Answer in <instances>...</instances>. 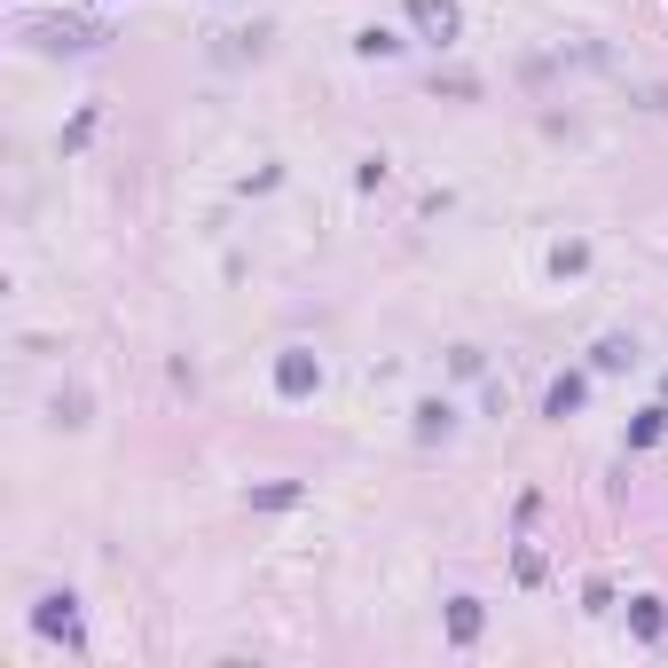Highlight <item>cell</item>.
<instances>
[{
    "label": "cell",
    "instance_id": "obj_12",
    "mask_svg": "<svg viewBox=\"0 0 668 668\" xmlns=\"http://www.w3.org/2000/svg\"><path fill=\"white\" fill-rule=\"evenodd\" d=\"M590 362H598V370H629V362H637V347H629V339H598V354H590Z\"/></svg>",
    "mask_w": 668,
    "mask_h": 668
},
{
    "label": "cell",
    "instance_id": "obj_2",
    "mask_svg": "<svg viewBox=\"0 0 668 668\" xmlns=\"http://www.w3.org/2000/svg\"><path fill=\"white\" fill-rule=\"evenodd\" d=\"M32 629L55 637V645H71V652L88 645V637H79V598H71V590H48V598L32 606Z\"/></svg>",
    "mask_w": 668,
    "mask_h": 668
},
{
    "label": "cell",
    "instance_id": "obj_3",
    "mask_svg": "<svg viewBox=\"0 0 668 668\" xmlns=\"http://www.w3.org/2000/svg\"><path fill=\"white\" fill-rule=\"evenodd\" d=\"M315 386H322V354H315V347H284V354H276V393H284V401H307Z\"/></svg>",
    "mask_w": 668,
    "mask_h": 668
},
{
    "label": "cell",
    "instance_id": "obj_1",
    "mask_svg": "<svg viewBox=\"0 0 668 668\" xmlns=\"http://www.w3.org/2000/svg\"><path fill=\"white\" fill-rule=\"evenodd\" d=\"M24 40H32V48H48V55H95L111 32H103V24H88V17H48V24H24Z\"/></svg>",
    "mask_w": 668,
    "mask_h": 668
},
{
    "label": "cell",
    "instance_id": "obj_4",
    "mask_svg": "<svg viewBox=\"0 0 668 668\" xmlns=\"http://www.w3.org/2000/svg\"><path fill=\"white\" fill-rule=\"evenodd\" d=\"M409 9V24H417V40H433V48H449L456 32H464V17H456V0H401Z\"/></svg>",
    "mask_w": 668,
    "mask_h": 668
},
{
    "label": "cell",
    "instance_id": "obj_9",
    "mask_svg": "<svg viewBox=\"0 0 668 668\" xmlns=\"http://www.w3.org/2000/svg\"><path fill=\"white\" fill-rule=\"evenodd\" d=\"M629 629H637L645 645H660V629H668V614H660V598H637V606H629Z\"/></svg>",
    "mask_w": 668,
    "mask_h": 668
},
{
    "label": "cell",
    "instance_id": "obj_8",
    "mask_svg": "<svg viewBox=\"0 0 668 668\" xmlns=\"http://www.w3.org/2000/svg\"><path fill=\"white\" fill-rule=\"evenodd\" d=\"M449 637H456V645L480 637V598H449Z\"/></svg>",
    "mask_w": 668,
    "mask_h": 668
},
{
    "label": "cell",
    "instance_id": "obj_10",
    "mask_svg": "<svg viewBox=\"0 0 668 668\" xmlns=\"http://www.w3.org/2000/svg\"><path fill=\"white\" fill-rule=\"evenodd\" d=\"M660 433H668V409L652 401V409H637V425H629V449H652Z\"/></svg>",
    "mask_w": 668,
    "mask_h": 668
},
{
    "label": "cell",
    "instance_id": "obj_7",
    "mask_svg": "<svg viewBox=\"0 0 668 668\" xmlns=\"http://www.w3.org/2000/svg\"><path fill=\"white\" fill-rule=\"evenodd\" d=\"M299 495H307L299 480H268V487H253V512H291Z\"/></svg>",
    "mask_w": 668,
    "mask_h": 668
},
{
    "label": "cell",
    "instance_id": "obj_11",
    "mask_svg": "<svg viewBox=\"0 0 668 668\" xmlns=\"http://www.w3.org/2000/svg\"><path fill=\"white\" fill-rule=\"evenodd\" d=\"M354 48H362V55H401V40H393L386 24H362V32H354Z\"/></svg>",
    "mask_w": 668,
    "mask_h": 668
},
{
    "label": "cell",
    "instance_id": "obj_6",
    "mask_svg": "<svg viewBox=\"0 0 668 668\" xmlns=\"http://www.w3.org/2000/svg\"><path fill=\"white\" fill-rule=\"evenodd\" d=\"M456 433V409L449 401H417V441H449Z\"/></svg>",
    "mask_w": 668,
    "mask_h": 668
},
{
    "label": "cell",
    "instance_id": "obj_5",
    "mask_svg": "<svg viewBox=\"0 0 668 668\" xmlns=\"http://www.w3.org/2000/svg\"><path fill=\"white\" fill-rule=\"evenodd\" d=\"M582 401H590V378H582V370H566V378H551V393H543V417H558V425H566V417H574Z\"/></svg>",
    "mask_w": 668,
    "mask_h": 668
},
{
    "label": "cell",
    "instance_id": "obj_13",
    "mask_svg": "<svg viewBox=\"0 0 668 668\" xmlns=\"http://www.w3.org/2000/svg\"><path fill=\"white\" fill-rule=\"evenodd\" d=\"M88 142H95V111H79V119L63 126V150H88Z\"/></svg>",
    "mask_w": 668,
    "mask_h": 668
}]
</instances>
